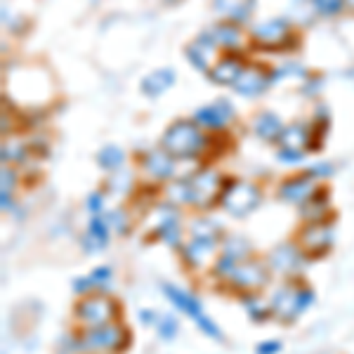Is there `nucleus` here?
<instances>
[{"label": "nucleus", "mask_w": 354, "mask_h": 354, "mask_svg": "<svg viewBox=\"0 0 354 354\" xmlns=\"http://www.w3.org/2000/svg\"><path fill=\"white\" fill-rule=\"evenodd\" d=\"M109 218H104V215H95L93 220H90V227H88V234L83 236V248L88 250V253H100L102 248H104L106 243H109Z\"/></svg>", "instance_id": "f3484780"}, {"label": "nucleus", "mask_w": 354, "mask_h": 354, "mask_svg": "<svg viewBox=\"0 0 354 354\" xmlns=\"http://www.w3.org/2000/svg\"><path fill=\"white\" fill-rule=\"evenodd\" d=\"M314 302L312 288H295V286H283L274 293L272 298V314L281 322H293L298 314H302Z\"/></svg>", "instance_id": "20e7f679"}, {"label": "nucleus", "mask_w": 354, "mask_h": 354, "mask_svg": "<svg viewBox=\"0 0 354 354\" xmlns=\"http://www.w3.org/2000/svg\"><path fill=\"white\" fill-rule=\"evenodd\" d=\"M215 241H205V239H194L189 245H185L182 250V258L189 262L192 267H203L205 262L213 258Z\"/></svg>", "instance_id": "412c9836"}, {"label": "nucleus", "mask_w": 354, "mask_h": 354, "mask_svg": "<svg viewBox=\"0 0 354 354\" xmlns=\"http://www.w3.org/2000/svg\"><path fill=\"white\" fill-rule=\"evenodd\" d=\"M109 218V225L116 230L118 234H125L130 230V222H128V215L121 213V210H116V213H111V215H106Z\"/></svg>", "instance_id": "2f4dec72"}, {"label": "nucleus", "mask_w": 354, "mask_h": 354, "mask_svg": "<svg viewBox=\"0 0 354 354\" xmlns=\"http://www.w3.org/2000/svg\"><path fill=\"white\" fill-rule=\"evenodd\" d=\"M158 335L165 340H170V338H175L177 335V324H175V319H170V317H161L158 319Z\"/></svg>", "instance_id": "c85d7f7f"}, {"label": "nucleus", "mask_w": 354, "mask_h": 354, "mask_svg": "<svg viewBox=\"0 0 354 354\" xmlns=\"http://www.w3.org/2000/svg\"><path fill=\"white\" fill-rule=\"evenodd\" d=\"M130 175L125 173V175H116V177H111V187H118V189H123V192H128L130 189Z\"/></svg>", "instance_id": "58836bf2"}, {"label": "nucleus", "mask_w": 354, "mask_h": 354, "mask_svg": "<svg viewBox=\"0 0 354 354\" xmlns=\"http://www.w3.org/2000/svg\"><path fill=\"white\" fill-rule=\"evenodd\" d=\"M330 243H333V230H330L326 222H312V225H307L300 232V245L307 253L322 255L326 253Z\"/></svg>", "instance_id": "ddd939ff"}, {"label": "nucleus", "mask_w": 354, "mask_h": 354, "mask_svg": "<svg viewBox=\"0 0 354 354\" xmlns=\"http://www.w3.org/2000/svg\"><path fill=\"white\" fill-rule=\"evenodd\" d=\"M192 234L194 239H205V241H215L220 239V227L213 220H194L192 222Z\"/></svg>", "instance_id": "a878e982"}, {"label": "nucleus", "mask_w": 354, "mask_h": 354, "mask_svg": "<svg viewBox=\"0 0 354 354\" xmlns=\"http://www.w3.org/2000/svg\"><path fill=\"white\" fill-rule=\"evenodd\" d=\"M270 267L279 274H295L302 267V253L293 243H281L272 250Z\"/></svg>", "instance_id": "dca6fc26"}, {"label": "nucleus", "mask_w": 354, "mask_h": 354, "mask_svg": "<svg viewBox=\"0 0 354 354\" xmlns=\"http://www.w3.org/2000/svg\"><path fill=\"white\" fill-rule=\"evenodd\" d=\"M173 83H175L173 68H156V71L149 73V76L142 81V93L147 97H158L168 88H173Z\"/></svg>", "instance_id": "aec40b11"}, {"label": "nucleus", "mask_w": 354, "mask_h": 354, "mask_svg": "<svg viewBox=\"0 0 354 354\" xmlns=\"http://www.w3.org/2000/svg\"><path fill=\"white\" fill-rule=\"evenodd\" d=\"M26 158V153H24V147H19V145H3V163H8V161H24Z\"/></svg>", "instance_id": "7c9ffc66"}, {"label": "nucleus", "mask_w": 354, "mask_h": 354, "mask_svg": "<svg viewBox=\"0 0 354 354\" xmlns=\"http://www.w3.org/2000/svg\"><path fill=\"white\" fill-rule=\"evenodd\" d=\"M283 128H286V125L281 123V118L274 111H260L258 116L253 118V133L262 137L265 142H279Z\"/></svg>", "instance_id": "6ab92c4d"}, {"label": "nucleus", "mask_w": 354, "mask_h": 354, "mask_svg": "<svg viewBox=\"0 0 354 354\" xmlns=\"http://www.w3.org/2000/svg\"><path fill=\"white\" fill-rule=\"evenodd\" d=\"M248 64H243L241 57H236L234 53H227L222 59L208 71V78L215 85H234L239 81V76L243 73V68Z\"/></svg>", "instance_id": "2eb2a0df"}, {"label": "nucleus", "mask_w": 354, "mask_h": 354, "mask_svg": "<svg viewBox=\"0 0 354 354\" xmlns=\"http://www.w3.org/2000/svg\"><path fill=\"white\" fill-rule=\"evenodd\" d=\"M222 177L213 170H198L192 177H187V203L196 208H210L222 196Z\"/></svg>", "instance_id": "7ed1b4c3"}, {"label": "nucleus", "mask_w": 354, "mask_h": 354, "mask_svg": "<svg viewBox=\"0 0 354 354\" xmlns=\"http://www.w3.org/2000/svg\"><path fill=\"white\" fill-rule=\"evenodd\" d=\"M102 208H104V196L97 192V194H93V196L88 198V210H90V213H95V215H100Z\"/></svg>", "instance_id": "c9c22d12"}, {"label": "nucleus", "mask_w": 354, "mask_h": 354, "mask_svg": "<svg viewBox=\"0 0 354 354\" xmlns=\"http://www.w3.org/2000/svg\"><path fill=\"white\" fill-rule=\"evenodd\" d=\"M15 182H17V175H15V170H8V168H3V192H10V194H12V187H15Z\"/></svg>", "instance_id": "4c0bfd02"}, {"label": "nucleus", "mask_w": 354, "mask_h": 354, "mask_svg": "<svg viewBox=\"0 0 354 354\" xmlns=\"http://www.w3.org/2000/svg\"><path fill=\"white\" fill-rule=\"evenodd\" d=\"M78 347L85 352H118L125 347V330L113 324L90 326L78 338Z\"/></svg>", "instance_id": "39448f33"}, {"label": "nucleus", "mask_w": 354, "mask_h": 354, "mask_svg": "<svg viewBox=\"0 0 354 354\" xmlns=\"http://www.w3.org/2000/svg\"><path fill=\"white\" fill-rule=\"evenodd\" d=\"M345 8H347V10H352V12H354V0H345Z\"/></svg>", "instance_id": "a19ab883"}, {"label": "nucleus", "mask_w": 354, "mask_h": 354, "mask_svg": "<svg viewBox=\"0 0 354 354\" xmlns=\"http://www.w3.org/2000/svg\"><path fill=\"white\" fill-rule=\"evenodd\" d=\"M250 36H253V43L258 45V48H267V50L288 48L286 43L293 41V33H290V26H288L286 19L262 21V24L253 26Z\"/></svg>", "instance_id": "6e6552de"}, {"label": "nucleus", "mask_w": 354, "mask_h": 354, "mask_svg": "<svg viewBox=\"0 0 354 354\" xmlns=\"http://www.w3.org/2000/svg\"><path fill=\"white\" fill-rule=\"evenodd\" d=\"M232 286L236 288H243V290H258L260 286H265L267 281V270L262 262H255V260H243L239 262L234 270L227 274Z\"/></svg>", "instance_id": "1a4fd4ad"}, {"label": "nucleus", "mask_w": 354, "mask_h": 354, "mask_svg": "<svg viewBox=\"0 0 354 354\" xmlns=\"http://www.w3.org/2000/svg\"><path fill=\"white\" fill-rule=\"evenodd\" d=\"M312 142V130L307 128L305 123H293L288 125V128H283L281 137H279V145L281 147H288V149H300L305 145H310Z\"/></svg>", "instance_id": "4be33fe9"}, {"label": "nucleus", "mask_w": 354, "mask_h": 354, "mask_svg": "<svg viewBox=\"0 0 354 354\" xmlns=\"http://www.w3.org/2000/svg\"><path fill=\"white\" fill-rule=\"evenodd\" d=\"M279 350H281V342L279 340H265V342H260L258 345V354H277Z\"/></svg>", "instance_id": "e433bc0d"}, {"label": "nucleus", "mask_w": 354, "mask_h": 354, "mask_svg": "<svg viewBox=\"0 0 354 354\" xmlns=\"http://www.w3.org/2000/svg\"><path fill=\"white\" fill-rule=\"evenodd\" d=\"M161 147L175 158H194L208 147V137L196 121H175L163 133Z\"/></svg>", "instance_id": "f257e3e1"}, {"label": "nucleus", "mask_w": 354, "mask_h": 354, "mask_svg": "<svg viewBox=\"0 0 354 354\" xmlns=\"http://www.w3.org/2000/svg\"><path fill=\"white\" fill-rule=\"evenodd\" d=\"M210 36H213L215 45L227 50H234L239 45V38H241V31H239V24H232V21H225V24H215L210 28Z\"/></svg>", "instance_id": "5701e85b"}, {"label": "nucleus", "mask_w": 354, "mask_h": 354, "mask_svg": "<svg viewBox=\"0 0 354 354\" xmlns=\"http://www.w3.org/2000/svg\"><path fill=\"white\" fill-rule=\"evenodd\" d=\"M328 213V201H326V192L319 189L307 203H302V218L312 220V222H324Z\"/></svg>", "instance_id": "b1692460"}, {"label": "nucleus", "mask_w": 354, "mask_h": 354, "mask_svg": "<svg viewBox=\"0 0 354 354\" xmlns=\"http://www.w3.org/2000/svg\"><path fill=\"white\" fill-rule=\"evenodd\" d=\"M243 307H245V312H248V317L255 319V322H265V319L272 314V307H265L255 295H245Z\"/></svg>", "instance_id": "bb28decb"}, {"label": "nucleus", "mask_w": 354, "mask_h": 354, "mask_svg": "<svg viewBox=\"0 0 354 354\" xmlns=\"http://www.w3.org/2000/svg\"><path fill=\"white\" fill-rule=\"evenodd\" d=\"M220 203L227 213L236 215V218H245L253 208H258L260 203V189L253 185V182L245 180H230L222 187V196Z\"/></svg>", "instance_id": "f03ea898"}, {"label": "nucleus", "mask_w": 354, "mask_h": 354, "mask_svg": "<svg viewBox=\"0 0 354 354\" xmlns=\"http://www.w3.org/2000/svg\"><path fill=\"white\" fill-rule=\"evenodd\" d=\"M330 173H333V165L330 163H314L310 170H307V175H312L314 180L317 177H330Z\"/></svg>", "instance_id": "72a5a7b5"}, {"label": "nucleus", "mask_w": 354, "mask_h": 354, "mask_svg": "<svg viewBox=\"0 0 354 354\" xmlns=\"http://www.w3.org/2000/svg\"><path fill=\"white\" fill-rule=\"evenodd\" d=\"M93 288H95V283H93V279H90V277H81V279H76V281H73V290H76V293H81V295H88Z\"/></svg>", "instance_id": "f704fd0d"}, {"label": "nucleus", "mask_w": 354, "mask_h": 354, "mask_svg": "<svg viewBox=\"0 0 354 354\" xmlns=\"http://www.w3.org/2000/svg\"><path fill=\"white\" fill-rule=\"evenodd\" d=\"M312 10L324 17H335L345 10V0H310Z\"/></svg>", "instance_id": "cd10ccee"}, {"label": "nucleus", "mask_w": 354, "mask_h": 354, "mask_svg": "<svg viewBox=\"0 0 354 354\" xmlns=\"http://www.w3.org/2000/svg\"><path fill=\"white\" fill-rule=\"evenodd\" d=\"M142 168H145V173L153 177V180L163 182V180H170L175 173V156L173 153H168L161 147V149H151L147 151L145 156L140 158Z\"/></svg>", "instance_id": "4468645a"}, {"label": "nucleus", "mask_w": 354, "mask_h": 354, "mask_svg": "<svg viewBox=\"0 0 354 354\" xmlns=\"http://www.w3.org/2000/svg\"><path fill=\"white\" fill-rule=\"evenodd\" d=\"M317 192H319L317 182H314V177L307 175V173L298 175V177H290V180H286L281 187H279V196H281V201L295 203V205L307 203Z\"/></svg>", "instance_id": "9b49d317"}, {"label": "nucleus", "mask_w": 354, "mask_h": 354, "mask_svg": "<svg viewBox=\"0 0 354 354\" xmlns=\"http://www.w3.org/2000/svg\"><path fill=\"white\" fill-rule=\"evenodd\" d=\"M97 163H100L104 170H116V168H121V165L125 163V151L118 149V147L109 145V147H104V149L100 151Z\"/></svg>", "instance_id": "393cba45"}, {"label": "nucleus", "mask_w": 354, "mask_h": 354, "mask_svg": "<svg viewBox=\"0 0 354 354\" xmlns=\"http://www.w3.org/2000/svg\"><path fill=\"white\" fill-rule=\"evenodd\" d=\"M234 118V106L227 100H218L208 106H201L194 113V121H196L205 130H225Z\"/></svg>", "instance_id": "9d476101"}, {"label": "nucleus", "mask_w": 354, "mask_h": 354, "mask_svg": "<svg viewBox=\"0 0 354 354\" xmlns=\"http://www.w3.org/2000/svg\"><path fill=\"white\" fill-rule=\"evenodd\" d=\"M163 293L168 295V300L173 302L177 310L185 312V314H189V317L198 324V328H201L205 335H210V338H215V340H220V338H222V330H220L218 326H215V324L210 322L208 317H205L201 302L194 298V295H189L187 290H182V288L170 286V283H163Z\"/></svg>", "instance_id": "423d86ee"}, {"label": "nucleus", "mask_w": 354, "mask_h": 354, "mask_svg": "<svg viewBox=\"0 0 354 354\" xmlns=\"http://www.w3.org/2000/svg\"><path fill=\"white\" fill-rule=\"evenodd\" d=\"M255 8V0H215V12L232 24H243Z\"/></svg>", "instance_id": "a211bd4d"}, {"label": "nucleus", "mask_w": 354, "mask_h": 354, "mask_svg": "<svg viewBox=\"0 0 354 354\" xmlns=\"http://www.w3.org/2000/svg\"><path fill=\"white\" fill-rule=\"evenodd\" d=\"M319 90H322V78H310V81H307V85H305V93L307 95H317Z\"/></svg>", "instance_id": "ea45409f"}, {"label": "nucleus", "mask_w": 354, "mask_h": 354, "mask_svg": "<svg viewBox=\"0 0 354 354\" xmlns=\"http://www.w3.org/2000/svg\"><path fill=\"white\" fill-rule=\"evenodd\" d=\"M90 279H93L95 288L104 290V286H109V281H111V270L109 267H97V270L90 274Z\"/></svg>", "instance_id": "c756f323"}, {"label": "nucleus", "mask_w": 354, "mask_h": 354, "mask_svg": "<svg viewBox=\"0 0 354 354\" xmlns=\"http://www.w3.org/2000/svg\"><path fill=\"white\" fill-rule=\"evenodd\" d=\"M76 317L85 326H104V324H111V319L116 317V302L106 298V295H88L85 300L78 302Z\"/></svg>", "instance_id": "0eeeda50"}, {"label": "nucleus", "mask_w": 354, "mask_h": 354, "mask_svg": "<svg viewBox=\"0 0 354 354\" xmlns=\"http://www.w3.org/2000/svg\"><path fill=\"white\" fill-rule=\"evenodd\" d=\"M272 85V71L262 66H245L239 81L234 83V90L243 97H258Z\"/></svg>", "instance_id": "f8f14e48"}, {"label": "nucleus", "mask_w": 354, "mask_h": 354, "mask_svg": "<svg viewBox=\"0 0 354 354\" xmlns=\"http://www.w3.org/2000/svg\"><path fill=\"white\" fill-rule=\"evenodd\" d=\"M277 158L281 163H286V165L300 163L302 161V151L300 149H288V147H281V149H279V153H277Z\"/></svg>", "instance_id": "473e14b6"}]
</instances>
